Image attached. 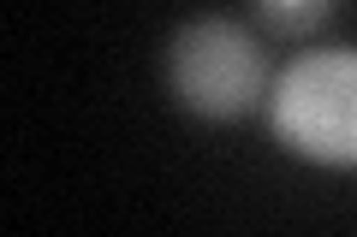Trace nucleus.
<instances>
[{
	"instance_id": "1",
	"label": "nucleus",
	"mask_w": 357,
	"mask_h": 237,
	"mask_svg": "<svg viewBox=\"0 0 357 237\" xmlns=\"http://www.w3.org/2000/svg\"><path fill=\"white\" fill-rule=\"evenodd\" d=\"M268 125L292 154L357 166V48H316L268 83Z\"/></svg>"
},
{
	"instance_id": "2",
	"label": "nucleus",
	"mask_w": 357,
	"mask_h": 237,
	"mask_svg": "<svg viewBox=\"0 0 357 237\" xmlns=\"http://www.w3.org/2000/svg\"><path fill=\"white\" fill-rule=\"evenodd\" d=\"M167 89L197 119H244L268 95V60L262 42L244 24L197 18L167 42Z\"/></svg>"
},
{
	"instance_id": "3",
	"label": "nucleus",
	"mask_w": 357,
	"mask_h": 237,
	"mask_svg": "<svg viewBox=\"0 0 357 237\" xmlns=\"http://www.w3.org/2000/svg\"><path fill=\"white\" fill-rule=\"evenodd\" d=\"M250 6H256V18H262L274 36H286V42L321 30V18L333 13V0H250Z\"/></svg>"
}]
</instances>
